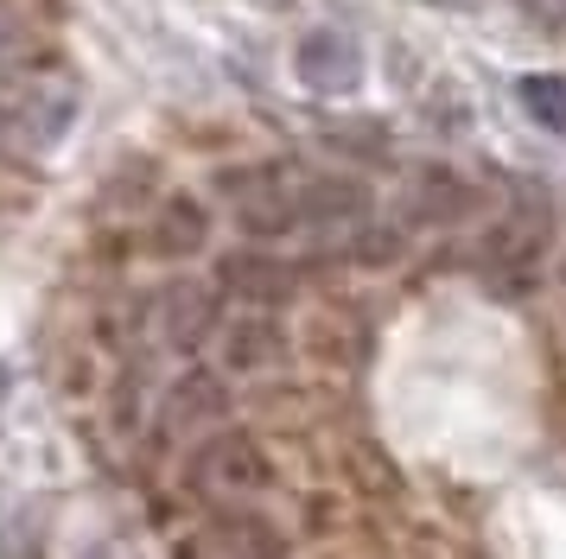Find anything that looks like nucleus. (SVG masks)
<instances>
[{"label": "nucleus", "mask_w": 566, "mask_h": 559, "mask_svg": "<svg viewBox=\"0 0 566 559\" xmlns=\"http://www.w3.org/2000/svg\"><path fill=\"white\" fill-rule=\"evenodd\" d=\"M210 242V210L198 198H166L147 223V249L166 254V261H185Z\"/></svg>", "instance_id": "7"}, {"label": "nucleus", "mask_w": 566, "mask_h": 559, "mask_svg": "<svg viewBox=\"0 0 566 559\" xmlns=\"http://www.w3.org/2000/svg\"><path fill=\"white\" fill-rule=\"evenodd\" d=\"M223 362L230 369H268V362H281V325L261 318V312L235 318L230 337H223Z\"/></svg>", "instance_id": "11"}, {"label": "nucleus", "mask_w": 566, "mask_h": 559, "mask_svg": "<svg viewBox=\"0 0 566 559\" xmlns=\"http://www.w3.org/2000/svg\"><path fill=\"white\" fill-rule=\"evenodd\" d=\"M515 102L528 108V122L547 127V134H566V76L554 71H528L515 83Z\"/></svg>", "instance_id": "13"}, {"label": "nucleus", "mask_w": 566, "mask_h": 559, "mask_svg": "<svg viewBox=\"0 0 566 559\" xmlns=\"http://www.w3.org/2000/svg\"><path fill=\"white\" fill-rule=\"evenodd\" d=\"M547 242H554V217H547V203H522V210H510V217L484 235L478 261H484L490 274L528 280L535 274V261L547 254Z\"/></svg>", "instance_id": "1"}, {"label": "nucleus", "mask_w": 566, "mask_h": 559, "mask_svg": "<svg viewBox=\"0 0 566 559\" xmlns=\"http://www.w3.org/2000/svg\"><path fill=\"white\" fill-rule=\"evenodd\" d=\"M179 559H274V534L255 515H217L179 547Z\"/></svg>", "instance_id": "6"}, {"label": "nucleus", "mask_w": 566, "mask_h": 559, "mask_svg": "<svg viewBox=\"0 0 566 559\" xmlns=\"http://www.w3.org/2000/svg\"><path fill=\"white\" fill-rule=\"evenodd\" d=\"M71 115H77V96L57 83V89H27L20 96V108H7V122H13V134L20 140H32V147H52L57 134L71 127Z\"/></svg>", "instance_id": "8"}, {"label": "nucleus", "mask_w": 566, "mask_h": 559, "mask_svg": "<svg viewBox=\"0 0 566 559\" xmlns=\"http://www.w3.org/2000/svg\"><path fill=\"white\" fill-rule=\"evenodd\" d=\"M217 286L235 293V299H249V305H281L300 286V267L293 261H274V254H261V249H242L217 267Z\"/></svg>", "instance_id": "4"}, {"label": "nucleus", "mask_w": 566, "mask_h": 559, "mask_svg": "<svg viewBox=\"0 0 566 559\" xmlns=\"http://www.w3.org/2000/svg\"><path fill=\"white\" fill-rule=\"evenodd\" d=\"M159 305H166L159 325H166V344L172 350H198L210 337V325H217V293H205V286H172Z\"/></svg>", "instance_id": "9"}, {"label": "nucleus", "mask_w": 566, "mask_h": 559, "mask_svg": "<svg viewBox=\"0 0 566 559\" xmlns=\"http://www.w3.org/2000/svg\"><path fill=\"white\" fill-rule=\"evenodd\" d=\"M369 210V184L344 172H306L300 178V229H332V223H357Z\"/></svg>", "instance_id": "5"}, {"label": "nucleus", "mask_w": 566, "mask_h": 559, "mask_svg": "<svg viewBox=\"0 0 566 559\" xmlns=\"http://www.w3.org/2000/svg\"><path fill=\"white\" fill-rule=\"evenodd\" d=\"M191 483L210 489V496H242V489H261V483H268V457H261L255 439L217 432V439H205L198 457H191Z\"/></svg>", "instance_id": "2"}, {"label": "nucleus", "mask_w": 566, "mask_h": 559, "mask_svg": "<svg viewBox=\"0 0 566 559\" xmlns=\"http://www.w3.org/2000/svg\"><path fill=\"white\" fill-rule=\"evenodd\" d=\"M223 407H230V401H223V381L205 376V369H191V376H185L172 394H166V426H172V432L205 426V420H217Z\"/></svg>", "instance_id": "10"}, {"label": "nucleus", "mask_w": 566, "mask_h": 559, "mask_svg": "<svg viewBox=\"0 0 566 559\" xmlns=\"http://www.w3.org/2000/svg\"><path fill=\"white\" fill-rule=\"evenodd\" d=\"M293 71L318 96H350V89H363V45L344 32H306L293 51Z\"/></svg>", "instance_id": "3"}, {"label": "nucleus", "mask_w": 566, "mask_h": 559, "mask_svg": "<svg viewBox=\"0 0 566 559\" xmlns=\"http://www.w3.org/2000/svg\"><path fill=\"white\" fill-rule=\"evenodd\" d=\"M408 203H413L420 223H452V217H464V210L478 203V191H471L459 172H420V191H413Z\"/></svg>", "instance_id": "12"}, {"label": "nucleus", "mask_w": 566, "mask_h": 559, "mask_svg": "<svg viewBox=\"0 0 566 559\" xmlns=\"http://www.w3.org/2000/svg\"><path fill=\"white\" fill-rule=\"evenodd\" d=\"M7 51H13V39H7V32H0V71H7Z\"/></svg>", "instance_id": "14"}]
</instances>
